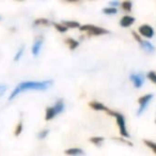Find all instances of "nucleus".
Wrapping results in <instances>:
<instances>
[{"instance_id":"4468645a","label":"nucleus","mask_w":156,"mask_h":156,"mask_svg":"<svg viewBox=\"0 0 156 156\" xmlns=\"http://www.w3.org/2000/svg\"><path fill=\"white\" fill-rule=\"evenodd\" d=\"M120 5H121V8L124 10V11H132V7H133V2L132 1H128V0H126V1H123V2L120 3Z\"/></svg>"},{"instance_id":"20e7f679","label":"nucleus","mask_w":156,"mask_h":156,"mask_svg":"<svg viewBox=\"0 0 156 156\" xmlns=\"http://www.w3.org/2000/svg\"><path fill=\"white\" fill-rule=\"evenodd\" d=\"M152 98H153V94H145V95L141 96V98H139L138 103H139V105H140V107H139L138 111H137V115H140L141 113L147 109V105H149L150 101H151Z\"/></svg>"},{"instance_id":"39448f33","label":"nucleus","mask_w":156,"mask_h":156,"mask_svg":"<svg viewBox=\"0 0 156 156\" xmlns=\"http://www.w3.org/2000/svg\"><path fill=\"white\" fill-rule=\"evenodd\" d=\"M132 33H133V35H134V37L139 42L140 46L145 50V51H147V52H153L154 51V49H155V48H154V46L152 45V43H150L149 41H144V40H142L136 32H135V31H133Z\"/></svg>"},{"instance_id":"f03ea898","label":"nucleus","mask_w":156,"mask_h":156,"mask_svg":"<svg viewBox=\"0 0 156 156\" xmlns=\"http://www.w3.org/2000/svg\"><path fill=\"white\" fill-rule=\"evenodd\" d=\"M106 112L108 113V115H113V117L115 118V120H117V123H118V126H119V130H120V133H121V135L123 137H125V138H128V137H129V134H128L127 129H126L125 118H124V115H121V113H119V112H115V111L110 110V109H108Z\"/></svg>"},{"instance_id":"5701e85b","label":"nucleus","mask_w":156,"mask_h":156,"mask_svg":"<svg viewBox=\"0 0 156 156\" xmlns=\"http://www.w3.org/2000/svg\"><path fill=\"white\" fill-rule=\"evenodd\" d=\"M47 25L48 24V20L46 18H39L34 22V25Z\"/></svg>"},{"instance_id":"0eeeda50","label":"nucleus","mask_w":156,"mask_h":156,"mask_svg":"<svg viewBox=\"0 0 156 156\" xmlns=\"http://www.w3.org/2000/svg\"><path fill=\"white\" fill-rule=\"evenodd\" d=\"M129 79L133 81V83H134V86L136 88H140L144 83V76L141 73H133L129 76Z\"/></svg>"},{"instance_id":"6e6552de","label":"nucleus","mask_w":156,"mask_h":156,"mask_svg":"<svg viewBox=\"0 0 156 156\" xmlns=\"http://www.w3.org/2000/svg\"><path fill=\"white\" fill-rule=\"evenodd\" d=\"M43 37L42 35H40V37H37V39L34 40V43H33L32 45V55L33 56H37L40 52V50H41L42 48V45H43Z\"/></svg>"},{"instance_id":"7ed1b4c3","label":"nucleus","mask_w":156,"mask_h":156,"mask_svg":"<svg viewBox=\"0 0 156 156\" xmlns=\"http://www.w3.org/2000/svg\"><path fill=\"white\" fill-rule=\"evenodd\" d=\"M80 31H87L91 35H102V34H108L109 31L104 28H101L98 26H93V25H83V26L79 27Z\"/></svg>"},{"instance_id":"aec40b11","label":"nucleus","mask_w":156,"mask_h":156,"mask_svg":"<svg viewBox=\"0 0 156 156\" xmlns=\"http://www.w3.org/2000/svg\"><path fill=\"white\" fill-rule=\"evenodd\" d=\"M144 143L150 147V149H152L156 153V143L155 142H153V141H149V140H144Z\"/></svg>"},{"instance_id":"dca6fc26","label":"nucleus","mask_w":156,"mask_h":156,"mask_svg":"<svg viewBox=\"0 0 156 156\" xmlns=\"http://www.w3.org/2000/svg\"><path fill=\"white\" fill-rule=\"evenodd\" d=\"M118 12V10L115 9V8H105V9H103V13L104 14H107V15H112V14H115Z\"/></svg>"},{"instance_id":"412c9836","label":"nucleus","mask_w":156,"mask_h":156,"mask_svg":"<svg viewBox=\"0 0 156 156\" xmlns=\"http://www.w3.org/2000/svg\"><path fill=\"white\" fill-rule=\"evenodd\" d=\"M22 130H23V121H20V123H18L17 126H16V129H15V132H14V135H15V136H18V135L22 133Z\"/></svg>"},{"instance_id":"2eb2a0df","label":"nucleus","mask_w":156,"mask_h":156,"mask_svg":"<svg viewBox=\"0 0 156 156\" xmlns=\"http://www.w3.org/2000/svg\"><path fill=\"white\" fill-rule=\"evenodd\" d=\"M63 25H64L66 28H79V27H80L79 23H77V22H64Z\"/></svg>"},{"instance_id":"9b49d317","label":"nucleus","mask_w":156,"mask_h":156,"mask_svg":"<svg viewBox=\"0 0 156 156\" xmlns=\"http://www.w3.org/2000/svg\"><path fill=\"white\" fill-rule=\"evenodd\" d=\"M89 106L91 107L92 109H94V110H105V111L108 110V108L100 102H90Z\"/></svg>"},{"instance_id":"f8f14e48","label":"nucleus","mask_w":156,"mask_h":156,"mask_svg":"<svg viewBox=\"0 0 156 156\" xmlns=\"http://www.w3.org/2000/svg\"><path fill=\"white\" fill-rule=\"evenodd\" d=\"M56 115H57V112H56V110H55L54 106H51V107H47V108H46L45 119L47 120V121H49V120L54 119V118L56 117Z\"/></svg>"},{"instance_id":"423d86ee","label":"nucleus","mask_w":156,"mask_h":156,"mask_svg":"<svg viewBox=\"0 0 156 156\" xmlns=\"http://www.w3.org/2000/svg\"><path fill=\"white\" fill-rule=\"evenodd\" d=\"M138 31L143 37L152 39L154 37V29L150 25H141L138 28Z\"/></svg>"},{"instance_id":"393cba45","label":"nucleus","mask_w":156,"mask_h":156,"mask_svg":"<svg viewBox=\"0 0 156 156\" xmlns=\"http://www.w3.org/2000/svg\"><path fill=\"white\" fill-rule=\"evenodd\" d=\"M109 5H111V8H115V9H117L118 5H120V2H119V1H110V2H109Z\"/></svg>"},{"instance_id":"4be33fe9","label":"nucleus","mask_w":156,"mask_h":156,"mask_svg":"<svg viewBox=\"0 0 156 156\" xmlns=\"http://www.w3.org/2000/svg\"><path fill=\"white\" fill-rule=\"evenodd\" d=\"M147 78H149L150 80H152L153 83H156V73L155 72H149V74H147Z\"/></svg>"},{"instance_id":"9d476101","label":"nucleus","mask_w":156,"mask_h":156,"mask_svg":"<svg viewBox=\"0 0 156 156\" xmlns=\"http://www.w3.org/2000/svg\"><path fill=\"white\" fill-rule=\"evenodd\" d=\"M65 154L69 156H79L83 154V150L79 149V147H71V149L65 150Z\"/></svg>"},{"instance_id":"a211bd4d","label":"nucleus","mask_w":156,"mask_h":156,"mask_svg":"<svg viewBox=\"0 0 156 156\" xmlns=\"http://www.w3.org/2000/svg\"><path fill=\"white\" fill-rule=\"evenodd\" d=\"M90 141H91L92 143H95V145L100 147L103 141H104V138H103V137H92V138L90 139Z\"/></svg>"},{"instance_id":"f3484780","label":"nucleus","mask_w":156,"mask_h":156,"mask_svg":"<svg viewBox=\"0 0 156 156\" xmlns=\"http://www.w3.org/2000/svg\"><path fill=\"white\" fill-rule=\"evenodd\" d=\"M52 25H54V27L59 31V32H66L67 28L63 24H57V23H52Z\"/></svg>"},{"instance_id":"1a4fd4ad","label":"nucleus","mask_w":156,"mask_h":156,"mask_svg":"<svg viewBox=\"0 0 156 156\" xmlns=\"http://www.w3.org/2000/svg\"><path fill=\"white\" fill-rule=\"evenodd\" d=\"M134 23H135V18L133 17V16H130V15L123 16V17L121 18V20H120V25H121L122 27H124V28L132 26Z\"/></svg>"},{"instance_id":"b1692460","label":"nucleus","mask_w":156,"mask_h":156,"mask_svg":"<svg viewBox=\"0 0 156 156\" xmlns=\"http://www.w3.org/2000/svg\"><path fill=\"white\" fill-rule=\"evenodd\" d=\"M48 133H49V130H48V129H43V130H41V132L39 133V138H40V139H44L45 137H47Z\"/></svg>"},{"instance_id":"6ab92c4d","label":"nucleus","mask_w":156,"mask_h":156,"mask_svg":"<svg viewBox=\"0 0 156 156\" xmlns=\"http://www.w3.org/2000/svg\"><path fill=\"white\" fill-rule=\"evenodd\" d=\"M24 50H25V47H24V46H22V47H20V49H18V51L16 52L15 57H14V61H15V62H17V61L20 60V58H22L23 54H24Z\"/></svg>"},{"instance_id":"f257e3e1","label":"nucleus","mask_w":156,"mask_h":156,"mask_svg":"<svg viewBox=\"0 0 156 156\" xmlns=\"http://www.w3.org/2000/svg\"><path fill=\"white\" fill-rule=\"evenodd\" d=\"M54 83V81L47 79V80H42V81H23V83H18L15 87V89L12 91L11 95L9 96V100L12 101L22 92L28 91V90H39V91H43L48 88H50Z\"/></svg>"},{"instance_id":"a878e982","label":"nucleus","mask_w":156,"mask_h":156,"mask_svg":"<svg viewBox=\"0 0 156 156\" xmlns=\"http://www.w3.org/2000/svg\"><path fill=\"white\" fill-rule=\"evenodd\" d=\"M5 90H7V87L5 85H0V95H2L5 92Z\"/></svg>"},{"instance_id":"ddd939ff","label":"nucleus","mask_w":156,"mask_h":156,"mask_svg":"<svg viewBox=\"0 0 156 156\" xmlns=\"http://www.w3.org/2000/svg\"><path fill=\"white\" fill-rule=\"evenodd\" d=\"M67 43V45H69V49H72V50H74V49H76V48L78 47V45H79V43H78L76 40H74V39H66V41H65Z\"/></svg>"}]
</instances>
